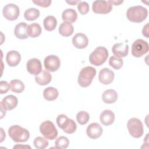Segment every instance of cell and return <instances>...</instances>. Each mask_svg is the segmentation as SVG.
Returning <instances> with one entry per match:
<instances>
[{
	"mask_svg": "<svg viewBox=\"0 0 149 149\" xmlns=\"http://www.w3.org/2000/svg\"><path fill=\"white\" fill-rule=\"evenodd\" d=\"M109 2H110L112 5H119L122 3H123V1H112V0H109L108 1Z\"/></svg>",
	"mask_w": 149,
	"mask_h": 149,
	"instance_id": "74e56055",
	"label": "cell"
},
{
	"mask_svg": "<svg viewBox=\"0 0 149 149\" xmlns=\"http://www.w3.org/2000/svg\"><path fill=\"white\" fill-rule=\"evenodd\" d=\"M27 27L28 25L24 22H20L17 24L14 30L15 36L19 39H26L29 36L27 31Z\"/></svg>",
	"mask_w": 149,
	"mask_h": 149,
	"instance_id": "ffe728a7",
	"label": "cell"
},
{
	"mask_svg": "<svg viewBox=\"0 0 149 149\" xmlns=\"http://www.w3.org/2000/svg\"><path fill=\"white\" fill-rule=\"evenodd\" d=\"M80 1H66V2L71 5H75L77 2H79Z\"/></svg>",
	"mask_w": 149,
	"mask_h": 149,
	"instance_id": "ab89813d",
	"label": "cell"
},
{
	"mask_svg": "<svg viewBox=\"0 0 149 149\" xmlns=\"http://www.w3.org/2000/svg\"><path fill=\"white\" fill-rule=\"evenodd\" d=\"M17 147H19V148L21 147V148H31V147L29 146H22V145H20V144L16 145V146H14L13 148H17Z\"/></svg>",
	"mask_w": 149,
	"mask_h": 149,
	"instance_id": "f35d334b",
	"label": "cell"
},
{
	"mask_svg": "<svg viewBox=\"0 0 149 149\" xmlns=\"http://www.w3.org/2000/svg\"><path fill=\"white\" fill-rule=\"evenodd\" d=\"M74 31V28L72 23L68 22H62L59 27V34L64 37L71 36Z\"/></svg>",
	"mask_w": 149,
	"mask_h": 149,
	"instance_id": "603a6c76",
	"label": "cell"
},
{
	"mask_svg": "<svg viewBox=\"0 0 149 149\" xmlns=\"http://www.w3.org/2000/svg\"><path fill=\"white\" fill-rule=\"evenodd\" d=\"M44 65L47 71L54 72L59 68L61 61L58 56L55 55H49L44 59Z\"/></svg>",
	"mask_w": 149,
	"mask_h": 149,
	"instance_id": "8fae6325",
	"label": "cell"
},
{
	"mask_svg": "<svg viewBox=\"0 0 149 149\" xmlns=\"http://www.w3.org/2000/svg\"><path fill=\"white\" fill-rule=\"evenodd\" d=\"M58 95L59 93L58 90L53 87H48L43 91L44 98L49 101L56 100L58 98Z\"/></svg>",
	"mask_w": 149,
	"mask_h": 149,
	"instance_id": "d4e9b609",
	"label": "cell"
},
{
	"mask_svg": "<svg viewBox=\"0 0 149 149\" xmlns=\"http://www.w3.org/2000/svg\"><path fill=\"white\" fill-rule=\"evenodd\" d=\"M127 127L130 134L134 138H139L143 134V125L138 118H132L130 119L127 122Z\"/></svg>",
	"mask_w": 149,
	"mask_h": 149,
	"instance_id": "8992f818",
	"label": "cell"
},
{
	"mask_svg": "<svg viewBox=\"0 0 149 149\" xmlns=\"http://www.w3.org/2000/svg\"><path fill=\"white\" fill-rule=\"evenodd\" d=\"M18 101L16 96L9 95L4 97L1 102V106L6 111H10L15 108L17 105Z\"/></svg>",
	"mask_w": 149,
	"mask_h": 149,
	"instance_id": "e0dca14e",
	"label": "cell"
},
{
	"mask_svg": "<svg viewBox=\"0 0 149 149\" xmlns=\"http://www.w3.org/2000/svg\"><path fill=\"white\" fill-rule=\"evenodd\" d=\"M72 43L76 48L83 49L87 46L88 44V39L84 34L79 33L73 36L72 38Z\"/></svg>",
	"mask_w": 149,
	"mask_h": 149,
	"instance_id": "2e32d148",
	"label": "cell"
},
{
	"mask_svg": "<svg viewBox=\"0 0 149 149\" xmlns=\"http://www.w3.org/2000/svg\"><path fill=\"white\" fill-rule=\"evenodd\" d=\"M33 2L38 6L44 7V8H47L50 6L52 1L51 0H37V1H33Z\"/></svg>",
	"mask_w": 149,
	"mask_h": 149,
	"instance_id": "d590c367",
	"label": "cell"
},
{
	"mask_svg": "<svg viewBox=\"0 0 149 149\" xmlns=\"http://www.w3.org/2000/svg\"><path fill=\"white\" fill-rule=\"evenodd\" d=\"M10 86L9 84L4 80L0 81V93L1 94L6 93L10 89Z\"/></svg>",
	"mask_w": 149,
	"mask_h": 149,
	"instance_id": "e575fe53",
	"label": "cell"
},
{
	"mask_svg": "<svg viewBox=\"0 0 149 149\" xmlns=\"http://www.w3.org/2000/svg\"><path fill=\"white\" fill-rule=\"evenodd\" d=\"M2 13L6 19L12 21L17 19L20 14V10L16 5L8 3L3 8Z\"/></svg>",
	"mask_w": 149,
	"mask_h": 149,
	"instance_id": "9c48e42d",
	"label": "cell"
},
{
	"mask_svg": "<svg viewBox=\"0 0 149 149\" xmlns=\"http://www.w3.org/2000/svg\"><path fill=\"white\" fill-rule=\"evenodd\" d=\"M112 51L114 55L119 58L125 57L129 52V45L124 43H116L112 48Z\"/></svg>",
	"mask_w": 149,
	"mask_h": 149,
	"instance_id": "9a60e30c",
	"label": "cell"
},
{
	"mask_svg": "<svg viewBox=\"0 0 149 149\" xmlns=\"http://www.w3.org/2000/svg\"><path fill=\"white\" fill-rule=\"evenodd\" d=\"M123 64V61L122 58H119L115 56H112L109 59V65L116 70L120 69Z\"/></svg>",
	"mask_w": 149,
	"mask_h": 149,
	"instance_id": "4dcf8cb0",
	"label": "cell"
},
{
	"mask_svg": "<svg viewBox=\"0 0 149 149\" xmlns=\"http://www.w3.org/2000/svg\"><path fill=\"white\" fill-rule=\"evenodd\" d=\"M108 57V51L104 47H98L91 52L89 56L90 62L96 66H101L107 59Z\"/></svg>",
	"mask_w": 149,
	"mask_h": 149,
	"instance_id": "277c9868",
	"label": "cell"
},
{
	"mask_svg": "<svg viewBox=\"0 0 149 149\" xmlns=\"http://www.w3.org/2000/svg\"><path fill=\"white\" fill-rule=\"evenodd\" d=\"M100 122L104 126H109L112 125L115 120L114 113L108 109L103 111L100 116Z\"/></svg>",
	"mask_w": 149,
	"mask_h": 149,
	"instance_id": "d6986e66",
	"label": "cell"
},
{
	"mask_svg": "<svg viewBox=\"0 0 149 149\" xmlns=\"http://www.w3.org/2000/svg\"><path fill=\"white\" fill-rule=\"evenodd\" d=\"M149 49L148 44L142 39H137L132 45V54L136 58H139L147 54Z\"/></svg>",
	"mask_w": 149,
	"mask_h": 149,
	"instance_id": "ba28073f",
	"label": "cell"
},
{
	"mask_svg": "<svg viewBox=\"0 0 149 149\" xmlns=\"http://www.w3.org/2000/svg\"><path fill=\"white\" fill-rule=\"evenodd\" d=\"M43 24L45 29L48 31H51L55 30L57 25L56 19L53 16H47L44 21Z\"/></svg>",
	"mask_w": 149,
	"mask_h": 149,
	"instance_id": "484cf974",
	"label": "cell"
},
{
	"mask_svg": "<svg viewBox=\"0 0 149 149\" xmlns=\"http://www.w3.org/2000/svg\"><path fill=\"white\" fill-rule=\"evenodd\" d=\"M10 90L16 93H21L24 90L25 86L23 83L17 79H14L10 82Z\"/></svg>",
	"mask_w": 149,
	"mask_h": 149,
	"instance_id": "83f0119b",
	"label": "cell"
},
{
	"mask_svg": "<svg viewBox=\"0 0 149 149\" xmlns=\"http://www.w3.org/2000/svg\"><path fill=\"white\" fill-rule=\"evenodd\" d=\"M56 123L58 127L68 134L73 133L77 129V125L75 122L68 118V116L64 114H61L57 116Z\"/></svg>",
	"mask_w": 149,
	"mask_h": 149,
	"instance_id": "5b68a950",
	"label": "cell"
},
{
	"mask_svg": "<svg viewBox=\"0 0 149 149\" xmlns=\"http://www.w3.org/2000/svg\"><path fill=\"white\" fill-rule=\"evenodd\" d=\"M102 128L101 126L97 123H92L90 124L86 129L87 135L92 139L99 138L102 134Z\"/></svg>",
	"mask_w": 149,
	"mask_h": 149,
	"instance_id": "5bb4252c",
	"label": "cell"
},
{
	"mask_svg": "<svg viewBox=\"0 0 149 149\" xmlns=\"http://www.w3.org/2000/svg\"><path fill=\"white\" fill-rule=\"evenodd\" d=\"M69 144L68 139L65 136H60L55 141V146L56 148H66Z\"/></svg>",
	"mask_w": 149,
	"mask_h": 149,
	"instance_id": "d6a6232c",
	"label": "cell"
},
{
	"mask_svg": "<svg viewBox=\"0 0 149 149\" xmlns=\"http://www.w3.org/2000/svg\"><path fill=\"white\" fill-rule=\"evenodd\" d=\"M90 119L89 114L87 112L84 111H81L77 113L76 120L77 122L81 125L86 124Z\"/></svg>",
	"mask_w": 149,
	"mask_h": 149,
	"instance_id": "1f68e13d",
	"label": "cell"
},
{
	"mask_svg": "<svg viewBox=\"0 0 149 149\" xmlns=\"http://www.w3.org/2000/svg\"><path fill=\"white\" fill-rule=\"evenodd\" d=\"M77 18V14L73 9H67L62 13V19L64 22L74 23Z\"/></svg>",
	"mask_w": 149,
	"mask_h": 149,
	"instance_id": "cb8c5ba5",
	"label": "cell"
},
{
	"mask_svg": "<svg viewBox=\"0 0 149 149\" xmlns=\"http://www.w3.org/2000/svg\"><path fill=\"white\" fill-rule=\"evenodd\" d=\"M93 11L98 14H107L112 9V5L106 1H95L92 5Z\"/></svg>",
	"mask_w": 149,
	"mask_h": 149,
	"instance_id": "30bf717a",
	"label": "cell"
},
{
	"mask_svg": "<svg viewBox=\"0 0 149 149\" xmlns=\"http://www.w3.org/2000/svg\"><path fill=\"white\" fill-rule=\"evenodd\" d=\"M52 79V76L47 70H42L38 74L35 76L36 83L41 86H45L50 83Z\"/></svg>",
	"mask_w": 149,
	"mask_h": 149,
	"instance_id": "44dd1931",
	"label": "cell"
},
{
	"mask_svg": "<svg viewBox=\"0 0 149 149\" xmlns=\"http://www.w3.org/2000/svg\"><path fill=\"white\" fill-rule=\"evenodd\" d=\"M148 24L147 23L143 27V30H142V33H143V35L144 36H145L147 38H148Z\"/></svg>",
	"mask_w": 149,
	"mask_h": 149,
	"instance_id": "8d00e7d4",
	"label": "cell"
},
{
	"mask_svg": "<svg viewBox=\"0 0 149 149\" xmlns=\"http://www.w3.org/2000/svg\"><path fill=\"white\" fill-rule=\"evenodd\" d=\"M95 74L96 69L92 66H86L82 68L77 78L78 84L82 87L89 86Z\"/></svg>",
	"mask_w": 149,
	"mask_h": 149,
	"instance_id": "3957f363",
	"label": "cell"
},
{
	"mask_svg": "<svg viewBox=\"0 0 149 149\" xmlns=\"http://www.w3.org/2000/svg\"><path fill=\"white\" fill-rule=\"evenodd\" d=\"M27 31L29 36L32 38H35L38 37L41 34V27L39 24L33 23L30 25H28Z\"/></svg>",
	"mask_w": 149,
	"mask_h": 149,
	"instance_id": "4316f807",
	"label": "cell"
},
{
	"mask_svg": "<svg viewBox=\"0 0 149 149\" xmlns=\"http://www.w3.org/2000/svg\"><path fill=\"white\" fill-rule=\"evenodd\" d=\"M27 70L33 75H37L42 71V65L37 58H31L26 63Z\"/></svg>",
	"mask_w": 149,
	"mask_h": 149,
	"instance_id": "7c38bea8",
	"label": "cell"
},
{
	"mask_svg": "<svg viewBox=\"0 0 149 149\" xmlns=\"http://www.w3.org/2000/svg\"><path fill=\"white\" fill-rule=\"evenodd\" d=\"M77 9L80 14L86 15L89 10V5L85 1H80L77 3Z\"/></svg>",
	"mask_w": 149,
	"mask_h": 149,
	"instance_id": "836d02e7",
	"label": "cell"
},
{
	"mask_svg": "<svg viewBox=\"0 0 149 149\" xmlns=\"http://www.w3.org/2000/svg\"><path fill=\"white\" fill-rule=\"evenodd\" d=\"M9 137L15 142H26L30 137V133L26 129L16 125L11 126L8 129Z\"/></svg>",
	"mask_w": 149,
	"mask_h": 149,
	"instance_id": "7a4b0ae2",
	"label": "cell"
},
{
	"mask_svg": "<svg viewBox=\"0 0 149 149\" xmlns=\"http://www.w3.org/2000/svg\"><path fill=\"white\" fill-rule=\"evenodd\" d=\"M114 77L115 74L113 72L108 68H105L100 71L98 79L101 83L107 85L111 83L113 81Z\"/></svg>",
	"mask_w": 149,
	"mask_h": 149,
	"instance_id": "4fadbf2b",
	"label": "cell"
},
{
	"mask_svg": "<svg viewBox=\"0 0 149 149\" xmlns=\"http://www.w3.org/2000/svg\"><path fill=\"white\" fill-rule=\"evenodd\" d=\"M40 16V11L34 8H31L26 10L24 13L25 19L29 21H33Z\"/></svg>",
	"mask_w": 149,
	"mask_h": 149,
	"instance_id": "f1b7e54d",
	"label": "cell"
},
{
	"mask_svg": "<svg viewBox=\"0 0 149 149\" xmlns=\"http://www.w3.org/2000/svg\"><path fill=\"white\" fill-rule=\"evenodd\" d=\"M118 99V93L112 89H108L104 91L102 94V100L106 104H113Z\"/></svg>",
	"mask_w": 149,
	"mask_h": 149,
	"instance_id": "7402d4cb",
	"label": "cell"
},
{
	"mask_svg": "<svg viewBox=\"0 0 149 149\" xmlns=\"http://www.w3.org/2000/svg\"><path fill=\"white\" fill-rule=\"evenodd\" d=\"M33 144L37 149H44L48 146L49 143L47 139L38 136L34 140Z\"/></svg>",
	"mask_w": 149,
	"mask_h": 149,
	"instance_id": "f546056e",
	"label": "cell"
},
{
	"mask_svg": "<svg viewBox=\"0 0 149 149\" xmlns=\"http://www.w3.org/2000/svg\"><path fill=\"white\" fill-rule=\"evenodd\" d=\"M148 16V10L141 5H136L130 7L126 12L127 19L134 23H141L144 21Z\"/></svg>",
	"mask_w": 149,
	"mask_h": 149,
	"instance_id": "6da1fadb",
	"label": "cell"
},
{
	"mask_svg": "<svg viewBox=\"0 0 149 149\" xmlns=\"http://www.w3.org/2000/svg\"><path fill=\"white\" fill-rule=\"evenodd\" d=\"M20 54L16 51H10L6 54V61L9 66L13 67L17 66L20 63Z\"/></svg>",
	"mask_w": 149,
	"mask_h": 149,
	"instance_id": "ac0fdd59",
	"label": "cell"
},
{
	"mask_svg": "<svg viewBox=\"0 0 149 149\" xmlns=\"http://www.w3.org/2000/svg\"><path fill=\"white\" fill-rule=\"evenodd\" d=\"M40 131L44 138L47 140H54L58 136V131L54 124L50 120L42 122L40 126Z\"/></svg>",
	"mask_w": 149,
	"mask_h": 149,
	"instance_id": "52a82bcc",
	"label": "cell"
}]
</instances>
